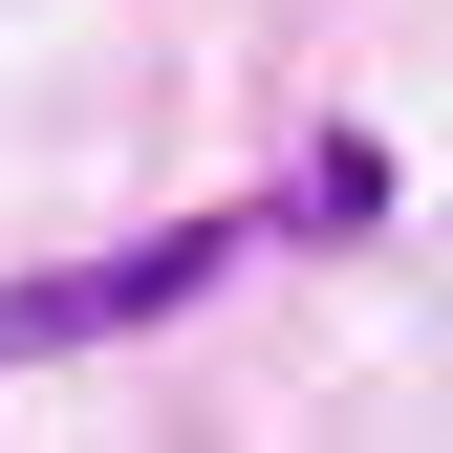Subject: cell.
Instances as JSON below:
<instances>
[{
    "mask_svg": "<svg viewBox=\"0 0 453 453\" xmlns=\"http://www.w3.org/2000/svg\"><path fill=\"white\" fill-rule=\"evenodd\" d=\"M216 259H238V216H195V238H108V259H43V280H0V346H130V324H195Z\"/></svg>",
    "mask_w": 453,
    "mask_h": 453,
    "instance_id": "1",
    "label": "cell"
},
{
    "mask_svg": "<svg viewBox=\"0 0 453 453\" xmlns=\"http://www.w3.org/2000/svg\"><path fill=\"white\" fill-rule=\"evenodd\" d=\"M367 216H388V130H324L303 151V238H367Z\"/></svg>",
    "mask_w": 453,
    "mask_h": 453,
    "instance_id": "2",
    "label": "cell"
}]
</instances>
